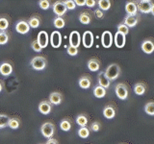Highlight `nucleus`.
Returning <instances> with one entry per match:
<instances>
[{"label": "nucleus", "instance_id": "obj_1", "mask_svg": "<svg viewBox=\"0 0 154 144\" xmlns=\"http://www.w3.org/2000/svg\"><path fill=\"white\" fill-rule=\"evenodd\" d=\"M104 74L110 82L114 81L116 79H118L120 75V67L117 64H111L107 68H106Z\"/></svg>", "mask_w": 154, "mask_h": 144}, {"label": "nucleus", "instance_id": "obj_2", "mask_svg": "<svg viewBox=\"0 0 154 144\" xmlns=\"http://www.w3.org/2000/svg\"><path fill=\"white\" fill-rule=\"evenodd\" d=\"M41 133L46 138H52L53 134L55 133V125L52 122H45L42 125L41 127Z\"/></svg>", "mask_w": 154, "mask_h": 144}, {"label": "nucleus", "instance_id": "obj_3", "mask_svg": "<svg viewBox=\"0 0 154 144\" xmlns=\"http://www.w3.org/2000/svg\"><path fill=\"white\" fill-rule=\"evenodd\" d=\"M137 9L139 12H141L143 14H148V13L153 14L154 4L151 1H148V0H142V1L137 3Z\"/></svg>", "mask_w": 154, "mask_h": 144}, {"label": "nucleus", "instance_id": "obj_4", "mask_svg": "<svg viewBox=\"0 0 154 144\" xmlns=\"http://www.w3.org/2000/svg\"><path fill=\"white\" fill-rule=\"evenodd\" d=\"M31 65L35 70H43L47 65V62L43 57H35L31 61Z\"/></svg>", "mask_w": 154, "mask_h": 144}, {"label": "nucleus", "instance_id": "obj_5", "mask_svg": "<svg viewBox=\"0 0 154 144\" xmlns=\"http://www.w3.org/2000/svg\"><path fill=\"white\" fill-rule=\"evenodd\" d=\"M116 94L120 100H126L128 97V88L123 83H119L116 86Z\"/></svg>", "mask_w": 154, "mask_h": 144}, {"label": "nucleus", "instance_id": "obj_6", "mask_svg": "<svg viewBox=\"0 0 154 144\" xmlns=\"http://www.w3.org/2000/svg\"><path fill=\"white\" fill-rule=\"evenodd\" d=\"M52 9H53L54 14H56L57 16H60V17L64 16L67 11L65 4H64V1H56L54 4H53Z\"/></svg>", "mask_w": 154, "mask_h": 144}, {"label": "nucleus", "instance_id": "obj_7", "mask_svg": "<svg viewBox=\"0 0 154 144\" xmlns=\"http://www.w3.org/2000/svg\"><path fill=\"white\" fill-rule=\"evenodd\" d=\"M82 42L83 45L86 48H91L94 45V35L91 31H86L83 34V38H82Z\"/></svg>", "mask_w": 154, "mask_h": 144}, {"label": "nucleus", "instance_id": "obj_8", "mask_svg": "<svg viewBox=\"0 0 154 144\" xmlns=\"http://www.w3.org/2000/svg\"><path fill=\"white\" fill-rule=\"evenodd\" d=\"M141 48L146 54H152L154 51V42L152 38H147L146 40H143L141 45Z\"/></svg>", "mask_w": 154, "mask_h": 144}, {"label": "nucleus", "instance_id": "obj_9", "mask_svg": "<svg viewBox=\"0 0 154 144\" xmlns=\"http://www.w3.org/2000/svg\"><path fill=\"white\" fill-rule=\"evenodd\" d=\"M101 43L104 48H110L113 44V36L109 31H105L101 37Z\"/></svg>", "mask_w": 154, "mask_h": 144}, {"label": "nucleus", "instance_id": "obj_10", "mask_svg": "<svg viewBox=\"0 0 154 144\" xmlns=\"http://www.w3.org/2000/svg\"><path fill=\"white\" fill-rule=\"evenodd\" d=\"M116 113H117V109L112 104L105 106V108L103 109V115L107 119H113L116 116Z\"/></svg>", "mask_w": 154, "mask_h": 144}, {"label": "nucleus", "instance_id": "obj_11", "mask_svg": "<svg viewBox=\"0 0 154 144\" xmlns=\"http://www.w3.org/2000/svg\"><path fill=\"white\" fill-rule=\"evenodd\" d=\"M50 43H51L52 47H54V48H58L61 46L62 35L60 32H58V31L52 32L51 36H50Z\"/></svg>", "mask_w": 154, "mask_h": 144}, {"label": "nucleus", "instance_id": "obj_12", "mask_svg": "<svg viewBox=\"0 0 154 144\" xmlns=\"http://www.w3.org/2000/svg\"><path fill=\"white\" fill-rule=\"evenodd\" d=\"M139 20H140V16H127L124 17V19H123V24L124 25H126L128 28H133V27H135L138 24V22H139Z\"/></svg>", "mask_w": 154, "mask_h": 144}, {"label": "nucleus", "instance_id": "obj_13", "mask_svg": "<svg viewBox=\"0 0 154 144\" xmlns=\"http://www.w3.org/2000/svg\"><path fill=\"white\" fill-rule=\"evenodd\" d=\"M81 42L80 34L77 31H72L69 35V45L73 46L75 48H78Z\"/></svg>", "mask_w": 154, "mask_h": 144}, {"label": "nucleus", "instance_id": "obj_14", "mask_svg": "<svg viewBox=\"0 0 154 144\" xmlns=\"http://www.w3.org/2000/svg\"><path fill=\"white\" fill-rule=\"evenodd\" d=\"M37 41L38 43V45L41 46L42 49L45 48L48 45V34L45 31L40 32L38 35V38H37Z\"/></svg>", "mask_w": 154, "mask_h": 144}, {"label": "nucleus", "instance_id": "obj_15", "mask_svg": "<svg viewBox=\"0 0 154 144\" xmlns=\"http://www.w3.org/2000/svg\"><path fill=\"white\" fill-rule=\"evenodd\" d=\"M16 31L19 34H22V35H25L29 31H30V27H29L27 21L25 20H19L17 25H16Z\"/></svg>", "mask_w": 154, "mask_h": 144}, {"label": "nucleus", "instance_id": "obj_16", "mask_svg": "<svg viewBox=\"0 0 154 144\" xmlns=\"http://www.w3.org/2000/svg\"><path fill=\"white\" fill-rule=\"evenodd\" d=\"M125 12L127 13L128 16H137L138 14L137 3L134 1L127 2L125 4Z\"/></svg>", "mask_w": 154, "mask_h": 144}, {"label": "nucleus", "instance_id": "obj_17", "mask_svg": "<svg viewBox=\"0 0 154 144\" xmlns=\"http://www.w3.org/2000/svg\"><path fill=\"white\" fill-rule=\"evenodd\" d=\"M63 101V95L59 91H54V92H51L49 95V102L51 105H59Z\"/></svg>", "mask_w": 154, "mask_h": 144}, {"label": "nucleus", "instance_id": "obj_18", "mask_svg": "<svg viewBox=\"0 0 154 144\" xmlns=\"http://www.w3.org/2000/svg\"><path fill=\"white\" fill-rule=\"evenodd\" d=\"M51 109H52V105L48 102L47 100L45 101H42V102L38 104V110L42 114H49L51 112Z\"/></svg>", "mask_w": 154, "mask_h": 144}, {"label": "nucleus", "instance_id": "obj_19", "mask_svg": "<svg viewBox=\"0 0 154 144\" xmlns=\"http://www.w3.org/2000/svg\"><path fill=\"white\" fill-rule=\"evenodd\" d=\"M78 85L81 88H90V86H91V78L90 75H83L81 78L78 80Z\"/></svg>", "mask_w": 154, "mask_h": 144}, {"label": "nucleus", "instance_id": "obj_20", "mask_svg": "<svg viewBox=\"0 0 154 144\" xmlns=\"http://www.w3.org/2000/svg\"><path fill=\"white\" fill-rule=\"evenodd\" d=\"M97 81H98V86H102V88H104L105 89L108 88L110 86V85H111V82L108 80L107 77L105 76L104 72H100V73H98Z\"/></svg>", "mask_w": 154, "mask_h": 144}, {"label": "nucleus", "instance_id": "obj_21", "mask_svg": "<svg viewBox=\"0 0 154 144\" xmlns=\"http://www.w3.org/2000/svg\"><path fill=\"white\" fill-rule=\"evenodd\" d=\"M114 40H115V44L118 48H122L125 45V41H126V38H125V36L120 34L119 32L116 33L115 38H114Z\"/></svg>", "mask_w": 154, "mask_h": 144}, {"label": "nucleus", "instance_id": "obj_22", "mask_svg": "<svg viewBox=\"0 0 154 144\" xmlns=\"http://www.w3.org/2000/svg\"><path fill=\"white\" fill-rule=\"evenodd\" d=\"M88 68L93 71V72H95V71H98L99 68H100V65H101V62L98 59H96V58H93V59L89 60L88 62Z\"/></svg>", "mask_w": 154, "mask_h": 144}, {"label": "nucleus", "instance_id": "obj_23", "mask_svg": "<svg viewBox=\"0 0 154 144\" xmlns=\"http://www.w3.org/2000/svg\"><path fill=\"white\" fill-rule=\"evenodd\" d=\"M134 92L137 95H143L146 93V91L147 89V86L143 83V82H139L136 85L134 86Z\"/></svg>", "mask_w": 154, "mask_h": 144}, {"label": "nucleus", "instance_id": "obj_24", "mask_svg": "<svg viewBox=\"0 0 154 144\" xmlns=\"http://www.w3.org/2000/svg\"><path fill=\"white\" fill-rule=\"evenodd\" d=\"M12 72H13V66L11 64H9V62H3V64L0 65V73L3 76L11 75Z\"/></svg>", "mask_w": 154, "mask_h": 144}, {"label": "nucleus", "instance_id": "obj_25", "mask_svg": "<svg viewBox=\"0 0 154 144\" xmlns=\"http://www.w3.org/2000/svg\"><path fill=\"white\" fill-rule=\"evenodd\" d=\"M28 25L29 27L31 28H38V26L41 25V17L37 16V14H34V16H32L30 18L28 19Z\"/></svg>", "mask_w": 154, "mask_h": 144}, {"label": "nucleus", "instance_id": "obj_26", "mask_svg": "<svg viewBox=\"0 0 154 144\" xmlns=\"http://www.w3.org/2000/svg\"><path fill=\"white\" fill-rule=\"evenodd\" d=\"M93 92H94V95L95 96L96 98H103L104 96L106 95V89L100 86H95L94 89H93Z\"/></svg>", "mask_w": 154, "mask_h": 144}, {"label": "nucleus", "instance_id": "obj_27", "mask_svg": "<svg viewBox=\"0 0 154 144\" xmlns=\"http://www.w3.org/2000/svg\"><path fill=\"white\" fill-rule=\"evenodd\" d=\"M91 20V14L89 12H83L79 16V21L82 24H89Z\"/></svg>", "mask_w": 154, "mask_h": 144}, {"label": "nucleus", "instance_id": "obj_28", "mask_svg": "<svg viewBox=\"0 0 154 144\" xmlns=\"http://www.w3.org/2000/svg\"><path fill=\"white\" fill-rule=\"evenodd\" d=\"M76 123L80 127H87V124H88V117H87V115L83 113L78 114L76 117Z\"/></svg>", "mask_w": 154, "mask_h": 144}, {"label": "nucleus", "instance_id": "obj_29", "mask_svg": "<svg viewBox=\"0 0 154 144\" xmlns=\"http://www.w3.org/2000/svg\"><path fill=\"white\" fill-rule=\"evenodd\" d=\"M60 127L64 132H69L71 129V121L69 118H65L63 119L60 122Z\"/></svg>", "mask_w": 154, "mask_h": 144}, {"label": "nucleus", "instance_id": "obj_30", "mask_svg": "<svg viewBox=\"0 0 154 144\" xmlns=\"http://www.w3.org/2000/svg\"><path fill=\"white\" fill-rule=\"evenodd\" d=\"M19 126H20V120L18 118H16V117L10 118L9 122H8V127H10L13 130H17L19 128Z\"/></svg>", "mask_w": 154, "mask_h": 144}, {"label": "nucleus", "instance_id": "obj_31", "mask_svg": "<svg viewBox=\"0 0 154 144\" xmlns=\"http://www.w3.org/2000/svg\"><path fill=\"white\" fill-rule=\"evenodd\" d=\"M78 136L82 138H87L90 136V129L88 127H80L77 131Z\"/></svg>", "mask_w": 154, "mask_h": 144}, {"label": "nucleus", "instance_id": "obj_32", "mask_svg": "<svg viewBox=\"0 0 154 144\" xmlns=\"http://www.w3.org/2000/svg\"><path fill=\"white\" fill-rule=\"evenodd\" d=\"M98 6L99 10H101V11H108L111 8V1H109V0H99Z\"/></svg>", "mask_w": 154, "mask_h": 144}, {"label": "nucleus", "instance_id": "obj_33", "mask_svg": "<svg viewBox=\"0 0 154 144\" xmlns=\"http://www.w3.org/2000/svg\"><path fill=\"white\" fill-rule=\"evenodd\" d=\"M53 23H54V26L58 29H62L64 28L65 25H66V22H65V19L63 17H60V16H57L54 18V21H53Z\"/></svg>", "mask_w": 154, "mask_h": 144}, {"label": "nucleus", "instance_id": "obj_34", "mask_svg": "<svg viewBox=\"0 0 154 144\" xmlns=\"http://www.w3.org/2000/svg\"><path fill=\"white\" fill-rule=\"evenodd\" d=\"M10 120V117L7 114L0 113V129H3L8 126V122Z\"/></svg>", "mask_w": 154, "mask_h": 144}, {"label": "nucleus", "instance_id": "obj_35", "mask_svg": "<svg viewBox=\"0 0 154 144\" xmlns=\"http://www.w3.org/2000/svg\"><path fill=\"white\" fill-rule=\"evenodd\" d=\"M10 25V22L6 17H0V31H6Z\"/></svg>", "mask_w": 154, "mask_h": 144}, {"label": "nucleus", "instance_id": "obj_36", "mask_svg": "<svg viewBox=\"0 0 154 144\" xmlns=\"http://www.w3.org/2000/svg\"><path fill=\"white\" fill-rule=\"evenodd\" d=\"M144 112H146L148 115H154V103L153 102H148L146 106H144Z\"/></svg>", "mask_w": 154, "mask_h": 144}, {"label": "nucleus", "instance_id": "obj_37", "mask_svg": "<svg viewBox=\"0 0 154 144\" xmlns=\"http://www.w3.org/2000/svg\"><path fill=\"white\" fill-rule=\"evenodd\" d=\"M9 40V34L6 31L0 32V45L6 44Z\"/></svg>", "mask_w": 154, "mask_h": 144}, {"label": "nucleus", "instance_id": "obj_38", "mask_svg": "<svg viewBox=\"0 0 154 144\" xmlns=\"http://www.w3.org/2000/svg\"><path fill=\"white\" fill-rule=\"evenodd\" d=\"M118 32L125 36V35H127V34L129 33V28L126 25H124L123 23H120V24H119V26H118Z\"/></svg>", "mask_w": 154, "mask_h": 144}, {"label": "nucleus", "instance_id": "obj_39", "mask_svg": "<svg viewBox=\"0 0 154 144\" xmlns=\"http://www.w3.org/2000/svg\"><path fill=\"white\" fill-rule=\"evenodd\" d=\"M64 4L66 10H74L76 8V5L73 0H66V1H64Z\"/></svg>", "mask_w": 154, "mask_h": 144}, {"label": "nucleus", "instance_id": "obj_40", "mask_svg": "<svg viewBox=\"0 0 154 144\" xmlns=\"http://www.w3.org/2000/svg\"><path fill=\"white\" fill-rule=\"evenodd\" d=\"M38 6L42 10H48L50 8V2L48 0H42L38 2Z\"/></svg>", "mask_w": 154, "mask_h": 144}, {"label": "nucleus", "instance_id": "obj_41", "mask_svg": "<svg viewBox=\"0 0 154 144\" xmlns=\"http://www.w3.org/2000/svg\"><path fill=\"white\" fill-rule=\"evenodd\" d=\"M101 128V124L98 121H94L91 124V130L93 132H98Z\"/></svg>", "mask_w": 154, "mask_h": 144}, {"label": "nucleus", "instance_id": "obj_42", "mask_svg": "<svg viewBox=\"0 0 154 144\" xmlns=\"http://www.w3.org/2000/svg\"><path fill=\"white\" fill-rule=\"evenodd\" d=\"M66 52L69 56H76L77 54H78V50H77V48H75L73 46H70V45L67 47Z\"/></svg>", "mask_w": 154, "mask_h": 144}, {"label": "nucleus", "instance_id": "obj_43", "mask_svg": "<svg viewBox=\"0 0 154 144\" xmlns=\"http://www.w3.org/2000/svg\"><path fill=\"white\" fill-rule=\"evenodd\" d=\"M31 48L34 51H36V52H42V48H41V46L38 45V43L37 40H33L31 42Z\"/></svg>", "mask_w": 154, "mask_h": 144}, {"label": "nucleus", "instance_id": "obj_44", "mask_svg": "<svg viewBox=\"0 0 154 144\" xmlns=\"http://www.w3.org/2000/svg\"><path fill=\"white\" fill-rule=\"evenodd\" d=\"M94 16L97 19H102L104 17V12L99 9H96L94 11Z\"/></svg>", "mask_w": 154, "mask_h": 144}, {"label": "nucleus", "instance_id": "obj_45", "mask_svg": "<svg viewBox=\"0 0 154 144\" xmlns=\"http://www.w3.org/2000/svg\"><path fill=\"white\" fill-rule=\"evenodd\" d=\"M95 1L94 0H86V5L88 6L89 8H94L95 6Z\"/></svg>", "mask_w": 154, "mask_h": 144}, {"label": "nucleus", "instance_id": "obj_46", "mask_svg": "<svg viewBox=\"0 0 154 144\" xmlns=\"http://www.w3.org/2000/svg\"><path fill=\"white\" fill-rule=\"evenodd\" d=\"M74 3L77 6H84L86 5V0H75Z\"/></svg>", "mask_w": 154, "mask_h": 144}, {"label": "nucleus", "instance_id": "obj_47", "mask_svg": "<svg viewBox=\"0 0 154 144\" xmlns=\"http://www.w3.org/2000/svg\"><path fill=\"white\" fill-rule=\"evenodd\" d=\"M45 144H58V141H57V139H55V138H49L48 140L46 141V143Z\"/></svg>", "mask_w": 154, "mask_h": 144}, {"label": "nucleus", "instance_id": "obj_48", "mask_svg": "<svg viewBox=\"0 0 154 144\" xmlns=\"http://www.w3.org/2000/svg\"><path fill=\"white\" fill-rule=\"evenodd\" d=\"M2 88H3V85H2L1 82H0V92L2 91Z\"/></svg>", "mask_w": 154, "mask_h": 144}]
</instances>
